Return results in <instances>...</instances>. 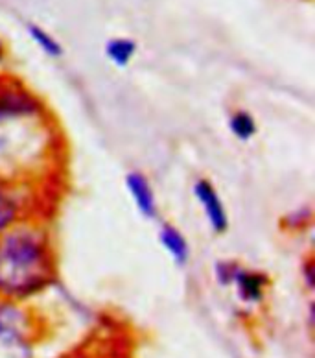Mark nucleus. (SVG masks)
Returning <instances> with one entry per match:
<instances>
[{"label":"nucleus","mask_w":315,"mask_h":358,"mask_svg":"<svg viewBox=\"0 0 315 358\" xmlns=\"http://www.w3.org/2000/svg\"><path fill=\"white\" fill-rule=\"evenodd\" d=\"M137 45L127 37H115L105 45V56L107 59L115 65V67H127L131 59L135 57Z\"/></svg>","instance_id":"nucleus-8"},{"label":"nucleus","mask_w":315,"mask_h":358,"mask_svg":"<svg viewBox=\"0 0 315 358\" xmlns=\"http://www.w3.org/2000/svg\"><path fill=\"white\" fill-rule=\"evenodd\" d=\"M159 242L164 248V251L172 257L173 262L177 264H186L190 259V246L186 242V236L172 224H164L159 231Z\"/></svg>","instance_id":"nucleus-7"},{"label":"nucleus","mask_w":315,"mask_h":358,"mask_svg":"<svg viewBox=\"0 0 315 358\" xmlns=\"http://www.w3.org/2000/svg\"><path fill=\"white\" fill-rule=\"evenodd\" d=\"M28 34H30V39L36 43L43 52H45L46 56L50 57H59L63 54V46L61 43L57 41L56 37L52 36L50 31H46L45 28L37 24H30L28 26Z\"/></svg>","instance_id":"nucleus-10"},{"label":"nucleus","mask_w":315,"mask_h":358,"mask_svg":"<svg viewBox=\"0 0 315 358\" xmlns=\"http://www.w3.org/2000/svg\"><path fill=\"white\" fill-rule=\"evenodd\" d=\"M4 57H6V45L2 43V39H0V62H2Z\"/></svg>","instance_id":"nucleus-12"},{"label":"nucleus","mask_w":315,"mask_h":358,"mask_svg":"<svg viewBox=\"0 0 315 358\" xmlns=\"http://www.w3.org/2000/svg\"><path fill=\"white\" fill-rule=\"evenodd\" d=\"M56 275L48 236L37 227H15L0 235V294L6 297L34 296Z\"/></svg>","instance_id":"nucleus-1"},{"label":"nucleus","mask_w":315,"mask_h":358,"mask_svg":"<svg viewBox=\"0 0 315 358\" xmlns=\"http://www.w3.org/2000/svg\"><path fill=\"white\" fill-rule=\"evenodd\" d=\"M0 358H30L26 322L13 307H0Z\"/></svg>","instance_id":"nucleus-2"},{"label":"nucleus","mask_w":315,"mask_h":358,"mask_svg":"<svg viewBox=\"0 0 315 358\" xmlns=\"http://www.w3.org/2000/svg\"><path fill=\"white\" fill-rule=\"evenodd\" d=\"M229 128L233 135L240 141H249L256 134V122L247 111H236L230 115Z\"/></svg>","instance_id":"nucleus-11"},{"label":"nucleus","mask_w":315,"mask_h":358,"mask_svg":"<svg viewBox=\"0 0 315 358\" xmlns=\"http://www.w3.org/2000/svg\"><path fill=\"white\" fill-rule=\"evenodd\" d=\"M218 277L224 285H236L240 297L249 303L258 301L260 297L264 296V288L268 285V279L262 273L244 270V268H240L238 264H233V262L219 264Z\"/></svg>","instance_id":"nucleus-4"},{"label":"nucleus","mask_w":315,"mask_h":358,"mask_svg":"<svg viewBox=\"0 0 315 358\" xmlns=\"http://www.w3.org/2000/svg\"><path fill=\"white\" fill-rule=\"evenodd\" d=\"M41 109V103L30 89L17 78L0 76V120L31 117Z\"/></svg>","instance_id":"nucleus-3"},{"label":"nucleus","mask_w":315,"mask_h":358,"mask_svg":"<svg viewBox=\"0 0 315 358\" xmlns=\"http://www.w3.org/2000/svg\"><path fill=\"white\" fill-rule=\"evenodd\" d=\"M193 196L201 203L203 215L209 222L210 229L216 233H225L229 229V216L225 210L224 200L209 179H198L193 183Z\"/></svg>","instance_id":"nucleus-5"},{"label":"nucleus","mask_w":315,"mask_h":358,"mask_svg":"<svg viewBox=\"0 0 315 358\" xmlns=\"http://www.w3.org/2000/svg\"><path fill=\"white\" fill-rule=\"evenodd\" d=\"M127 192L131 196L133 203L144 218H155L157 216V198L149 179L142 172H129L126 176Z\"/></svg>","instance_id":"nucleus-6"},{"label":"nucleus","mask_w":315,"mask_h":358,"mask_svg":"<svg viewBox=\"0 0 315 358\" xmlns=\"http://www.w3.org/2000/svg\"><path fill=\"white\" fill-rule=\"evenodd\" d=\"M19 216V201L17 196L8 187L0 185V235L10 229L11 224Z\"/></svg>","instance_id":"nucleus-9"}]
</instances>
